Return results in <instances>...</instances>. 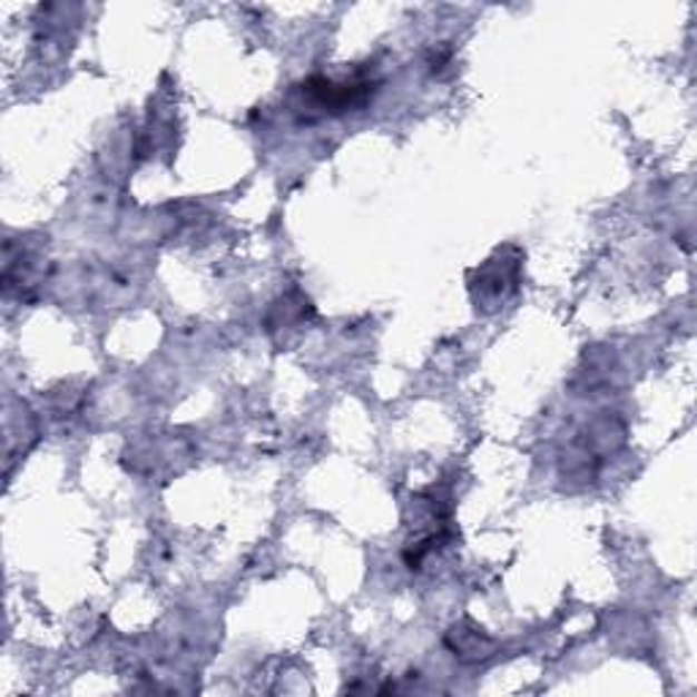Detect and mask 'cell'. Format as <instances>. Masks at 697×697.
I'll return each mask as SVG.
<instances>
[{
    "label": "cell",
    "instance_id": "cell-1",
    "mask_svg": "<svg viewBox=\"0 0 697 697\" xmlns=\"http://www.w3.org/2000/svg\"><path fill=\"white\" fill-rule=\"evenodd\" d=\"M376 90L379 82H369V79H360V82H333V79L311 77L308 82H303L305 101L327 115H344L348 109L365 107L369 99H374Z\"/></svg>",
    "mask_w": 697,
    "mask_h": 697
},
{
    "label": "cell",
    "instance_id": "cell-2",
    "mask_svg": "<svg viewBox=\"0 0 697 697\" xmlns=\"http://www.w3.org/2000/svg\"><path fill=\"white\" fill-rule=\"evenodd\" d=\"M518 278H521V259H504V256L499 259L497 256V259H491L482 267L480 284L474 286H480V297L497 308V305L504 303L507 295L518 289Z\"/></svg>",
    "mask_w": 697,
    "mask_h": 697
},
{
    "label": "cell",
    "instance_id": "cell-3",
    "mask_svg": "<svg viewBox=\"0 0 697 697\" xmlns=\"http://www.w3.org/2000/svg\"><path fill=\"white\" fill-rule=\"evenodd\" d=\"M444 644L458 659L463 662H482V659H491L493 657V640L488 638L482 629H467V624H458L448 632Z\"/></svg>",
    "mask_w": 697,
    "mask_h": 697
}]
</instances>
